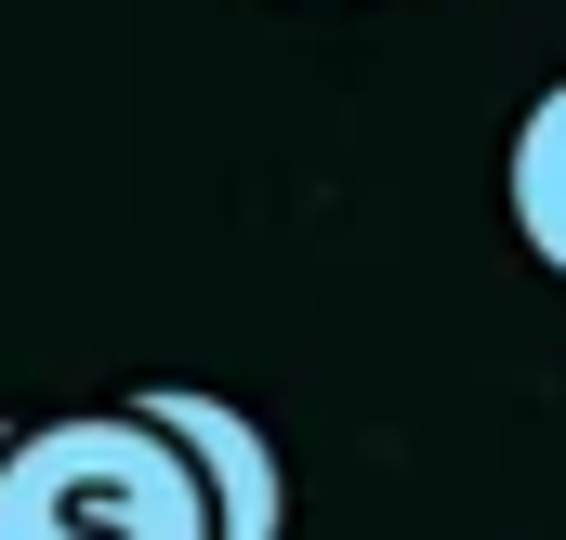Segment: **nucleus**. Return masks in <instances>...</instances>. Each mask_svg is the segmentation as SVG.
<instances>
[{"label": "nucleus", "instance_id": "3", "mask_svg": "<svg viewBox=\"0 0 566 540\" xmlns=\"http://www.w3.org/2000/svg\"><path fill=\"white\" fill-rule=\"evenodd\" d=\"M501 198H514V238L566 277V80L514 120V158H501Z\"/></svg>", "mask_w": 566, "mask_h": 540}, {"label": "nucleus", "instance_id": "2", "mask_svg": "<svg viewBox=\"0 0 566 540\" xmlns=\"http://www.w3.org/2000/svg\"><path fill=\"white\" fill-rule=\"evenodd\" d=\"M145 422L185 448V475H198V515L211 540H290V475H277V435L251 422L238 396H211V383H145Z\"/></svg>", "mask_w": 566, "mask_h": 540}, {"label": "nucleus", "instance_id": "1", "mask_svg": "<svg viewBox=\"0 0 566 540\" xmlns=\"http://www.w3.org/2000/svg\"><path fill=\"white\" fill-rule=\"evenodd\" d=\"M0 540H211L185 448L119 408H53L0 422Z\"/></svg>", "mask_w": 566, "mask_h": 540}]
</instances>
